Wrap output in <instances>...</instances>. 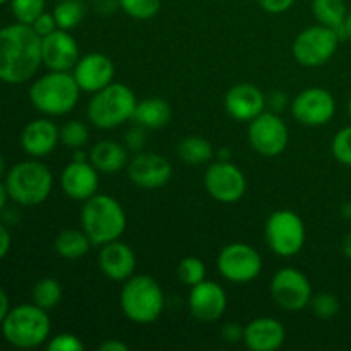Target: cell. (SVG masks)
<instances>
[{
	"mask_svg": "<svg viewBox=\"0 0 351 351\" xmlns=\"http://www.w3.org/2000/svg\"><path fill=\"white\" fill-rule=\"evenodd\" d=\"M41 64V36L33 26L14 23L0 29V81L23 84L36 75Z\"/></svg>",
	"mask_w": 351,
	"mask_h": 351,
	"instance_id": "obj_1",
	"label": "cell"
},
{
	"mask_svg": "<svg viewBox=\"0 0 351 351\" xmlns=\"http://www.w3.org/2000/svg\"><path fill=\"white\" fill-rule=\"evenodd\" d=\"M81 228L93 245L101 247L122 239L127 228V215L115 197L95 194L82 204Z\"/></svg>",
	"mask_w": 351,
	"mask_h": 351,
	"instance_id": "obj_2",
	"label": "cell"
},
{
	"mask_svg": "<svg viewBox=\"0 0 351 351\" xmlns=\"http://www.w3.org/2000/svg\"><path fill=\"white\" fill-rule=\"evenodd\" d=\"M81 88L71 72L50 71L41 75L29 88V101L47 117H62L71 113L79 103Z\"/></svg>",
	"mask_w": 351,
	"mask_h": 351,
	"instance_id": "obj_3",
	"label": "cell"
},
{
	"mask_svg": "<svg viewBox=\"0 0 351 351\" xmlns=\"http://www.w3.org/2000/svg\"><path fill=\"white\" fill-rule=\"evenodd\" d=\"M120 308L123 315L136 324H153L163 314V288L147 274H134L123 281L120 290Z\"/></svg>",
	"mask_w": 351,
	"mask_h": 351,
	"instance_id": "obj_4",
	"label": "cell"
},
{
	"mask_svg": "<svg viewBox=\"0 0 351 351\" xmlns=\"http://www.w3.org/2000/svg\"><path fill=\"white\" fill-rule=\"evenodd\" d=\"M0 328L9 345L29 350L38 348L50 339L51 321L48 311L36 304H21L10 308Z\"/></svg>",
	"mask_w": 351,
	"mask_h": 351,
	"instance_id": "obj_5",
	"label": "cell"
},
{
	"mask_svg": "<svg viewBox=\"0 0 351 351\" xmlns=\"http://www.w3.org/2000/svg\"><path fill=\"white\" fill-rule=\"evenodd\" d=\"M9 199L19 206H40L50 197L53 189V175L50 168L36 160L14 165L5 177Z\"/></svg>",
	"mask_w": 351,
	"mask_h": 351,
	"instance_id": "obj_6",
	"label": "cell"
},
{
	"mask_svg": "<svg viewBox=\"0 0 351 351\" xmlns=\"http://www.w3.org/2000/svg\"><path fill=\"white\" fill-rule=\"evenodd\" d=\"M137 98L129 86L112 82L93 95L88 105V119L96 129H117L132 120Z\"/></svg>",
	"mask_w": 351,
	"mask_h": 351,
	"instance_id": "obj_7",
	"label": "cell"
},
{
	"mask_svg": "<svg viewBox=\"0 0 351 351\" xmlns=\"http://www.w3.org/2000/svg\"><path fill=\"white\" fill-rule=\"evenodd\" d=\"M267 247L280 257H293L304 249L307 230L300 216L291 209H278L267 218L266 230Z\"/></svg>",
	"mask_w": 351,
	"mask_h": 351,
	"instance_id": "obj_8",
	"label": "cell"
},
{
	"mask_svg": "<svg viewBox=\"0 0 351 351\" xmlns=\"http://www.w3.org/2000/svg\"><path fill=\"white\" fill-rule=\"evenodd\" d=\"M339 41L332 27L315 24L297 34L291 51L295 60L304 67H322L335 57Z\"/></svg>",
	"mask_w": 351,
	"mask_h": 351,
	"instance_id": "obj_9",
	"label": "cell"
},
{
	"mask_svg": "<svg viewBox=\"0 0 351 351\" xmlns=\"http://www.w3.org/2000/svg\"><path fill=\"white\" fill-rule=\"evenodd\" d=\"M269 291L274 304L290 314L308 307L314 295L308 278L295 267H281L271 280Z\"/></svg>",
	"mask_w": 351,
	"mask_h": 351,
	"instance_id": "obj_10",
	"label": "cell"
},
{
	"mask_svg": "<svg viewBox=\"0 0 351 351\" xmlns=\"http://www.w3.org/2000/svg\"><path fill=\"white\" fill-rule=\"evenodd\" d=\"M219 274L230 283L243 285L256 280L263 271V257L252 245L233 242L223 247L216 259Z\"/></svg>",
	"mask_w": 351,
	"mask_h": 351,
	"instance_id": "obj_11",
	"label": "cell"
},
{
	"mask_svg": "<svg viewBox=\"0 0 351 351\" xmlns=\"http://www.w3.org/2000/svg\"><path fill=\"white\" fill-rule=\"evenodd\" d=\"M290 132L278 113L263 112L259 117L249 122V143L261 156H280L288 146Z\"/></svg>",
	"mask_w": 351,
	"mask_h": 351,
	"instance_id": "obj_12",
	"label": "cell"
},
{
	"mask_svg": "<svg viewBox=\"0 0 351 351\" xmlns=\"http://www.w3.org/2000/svg\"><path fill=\"white\" fill-rule=\"evenodd\" d=\"M204 187L215 201L221 204H235L245 195L247 178L232 161L218 160L206 170Z\"/></svg>",
	"mask_w": 351,
	"mask_h": 351,
	"instance_id": "obj_13",
	"label": "cell"
},
{
	"mask_svg": "<svg viewBox=\"0 0 351 351\" xmlns=\"http://www.w3.org/2000/svg\"><path fill=\"white\" fill-rule=\"evenodd\" d=\"M336 113V99L328 89L307 88L291 101V115L307 127H321L332 120Z\"/></svg>",
	"mask_w": 351,
	"mask_h": 351,
	"instance_id": "obj_14",
	"label": "cell"
},
{
	"mask_svg": "<svg viewBox=\"0 0 351 351\" xmlns=\"http://www.w3.org/2000/svg\"><path fill=\"white\" fill-rule=\"evenodd\" d=\"M127 175L136 187L144 191H158L170 182L173 175L171 163L158 153H134L127 163Z\"/></svg>",
	"mask_w": 351,
	"mask_h": 351,
	"instance_id": "obj_15",
	"label": "cell"
},
{
	"mask_svg": "<svg viewBox=\"0 0 351 351\" xmlns=\"http://www.w3.org/2000/svg\"><path fill=\"white\" fill-rule=\"evenodd\" d=\"M81 58L79 45L71 31L55 29L41 38V60L48 71L71 72Z\"/></svg>",
	"mask_w": 351,
	"mask_h": 351,
	"instance_id": "obj_16",
	"label": "cell"
},
{
	"mask_svg": "<svg viewBox=\"0 0 351 351\" xmlns=\"http://www.w3.org/2000/svg\"><path fill=\"white\" fill-rule=\"evenodd\" d=\"M228 305V297L221 285L204 280L191 288L189 308L191 314L201 322H215L223 317Z\"/></svg>",
	"mask_w": 351,
	"mask_h": 351,
	"instance_id": "obj_17",
	"label": "cell"
},
{
	"mask_svg": "<svg viewBox=\"0 0 351 351\" xmlns=\"http://www.w3.org/2000/svg\"><path fill=\"white\" fill-rule=\"evenodd\" d=\"M72 74L81 91L95 95L99 89L112 84L115 65L108 55L95 51V53H88L79 58L75 67L72 69Z\"/></svg>",
	"mask_w": 351,
	"mask_h": 351,
	"instance_id": "obj_18",
	"label": "cell"
},
{
	"mask_svg": "<svg viewBox=\"0 0 351 351\" xmlns=\"http://www.w3.org/2000/svg\"><path fill=\"white\" fill-rule=\"evenodd\" d=\"M99 171L93 167L89 160L77 161L72 160L62 170L60 187L62 192L72 201H88L95 194H98Z\"/></svg>",
	"mask_w": 351,
	"mask_h": 351,
	"instance_id": "obj_19",
	"label": "cell"
},
{
	"mask_svg": "<svg viewBox=\"0 0 351 351\" xmlns=\"http://www.w3.org/2000/svg\"><path fill=\"white\" fill-rule=\"evenodd\" d=\"M225 110L237 122H252L266 110V95L249 82L235 84L226 91Z\"/></svg>",
	"mask_w": 351,
	"mask_h": 351,
	"instance_id": "obj_20",
	"label": "cell"
},
{
	"mask_svg": "<svg viewBox=\"0 0 351 351\" xmlns=\"http://www.w3.org/2000/svg\"><path fill=\"white\" fill-rule=\"evenodd\" d=\"M98 264L101 273L108 280L123 283L136 273L137 257L132 247L120 242V240H115V242L99 247Z\"/></svg>",
	"mask_w": 351,
	"mask_h": 351,
	"instance_id": "obj_21",
	"label": "cell"
},
{
	"mask_svg": "<svg viewBox=\"0 0 351 351\" xmlns=\"http://www.w3.org/2000/svg\"><path fill=\"white\" fill-rule=\"evenodd\" d=\"M60 143V129L50 119H36L27 123L21 132V146L31 158L50 154Z\"/></svg>",
	"mask_w": 351,
	"mask_h": 351,
	"instance_id": "obj_22",
	"label": "cell"
},
{
	"mask_svg": "<svg viewBox=\"0 0 351 351\" xmlns=\"http://www.w3.org/2000/svg\"><path fill=\"white\" fill-rule=\"evenodd\" d=\"M287 339V329L278 319L257 317L245 326L243 343L252 351H276Z\"/></svg>",
	"mask_w": 351,
	"mask_h": 351,
	"instance_id": "obj_23",
	"label": "cell"
},
{
	"mask_svg": "<svg viewBox=\"0 0 351 351\" xmlns=\"http://www.w3.org/2000/svg\"><path fill=\"white\" fill-rule=\"evenodd\" d=\"M127 147L112 139H103L89 149V161L99 173L115 175L127 167Z\"/></svg>",
	"mask_w": 351,
	"mask_h": 351,
	"instance_id": "obj_24",
	"label": "cell"
},
{
	"mask_svg": "<svg viewBox=\"0 0 351 351\" xmlns=\"http://www.w3.org/2000/svg\"><path fill=\"white\" fill-rule=\"evenodd\" d=\"M170 103L165 101L163 98H156V96L137 101L136 110H134L132 115V122L147 130L163 129V127L170 122Z\"/></svg>",
	"mask_w": 351,
	"mask_h": 351,
	"instance_id": "obj_25",
	"label": "cell"
},
{
	"mask_svg": "<svg viewBox=\"0 0 351 351\" xmlns=\"http://www.w3.org/2000/svg\"><path fill=\"white\" fill-rule=\"evenodd\" d=\"M55 252L58 257L67 261H79L91 250L93 243L89 237L86 235L84 230L77 228H67L62 230L57 237H55Z\"/></svg>",
	"mask_w": 351,
	"mask_h": 351,
	"instance_id": "obj_26",
	"label": "cell"
},
{
	"mask_svg": "<svg viewBox=\"0 0 351 351\" xmlns=\"http://www.w3.org/2000/svg\"><path fill=\"white\" fill-rule=\"evenodd\" d=\"M177 154L182 163L191 165V167H201L209 163L215 156V147L208 139L199 136H189L178 143Z\"/></svg>",
	"mask_w": 351,
	"mask_h": 351,
	"instance_id": "obj_27",
	"label": "cell"
},
{
	"mask_svg": "<svg viewBox=\"0 0 351 351\" xmlns=\"http://www.w3.org/2000/svg\"><path fill=\"white\" fill-rule=\"evenodd\" d=\"M312 14L319 24L338 27L345 24L348 10L345 0H312Z\"/></svg>",
	"mask_w": 351,
	"mask_h": 351,
	"instance_id": "obj_28",
	"label": "cell"
},
{
	"mask_svg": "<svg viewBox=\"0 0 351 351\" xmlns=\"http://www.w3.org/2000/svg\"><path fill=\"white\" fill-rule=\"evenodd\" d=\"M53 17L57 21L58 29L72 31L82 23L86 16L84 0H57L53 7Z\"/></svg>",
	"mask_w": 351,
	"mask_h": 351,
	"instance_id": "obj_29",
	"label": "cell"
},
{
	"mask_svg": "<svg viewBox=\"0 0 351 351\" xmlns=\"http://www.w3.org/2000/svg\"><path fill=\"white\" fill-rule=\"evenodd\" d=\"M62 285L55 278H41L33 287V304L45 311H51L62 300Z\"/></svg>",
	"mask_w": 351,
	"mask_h": 351,
	"instance_id": "obj_30",
	"label": "cell"
},
{
	"mask_svg": "<svg viewBox=\"0 0 351 351\" xmlns=\"http://www.w3.org/2000/svg\"><path fill=\"white\" fill-rule=\"evenodd\" d=\"M177 276L189 288L195 287L206 280V264L199 257H184L177 266Z\"/></svg>",
	"mask_w": 351,
	"mask_h": 351,
	"instance_id": "obj_31",
	"label": "cell"
},
{
	"mask_svg": "<svg viewBox=\"0 0 351 351\" xmlns=\"http://www.w3.org/2000/svg\"><path fill=\"white\" fill-rule=\"evenodd\" d=\"M89 141V129L79 120H69L60 127V143L71 149L84 147Z\"/></svg>",
	"mask_w": 351,
	"mask_h": 351,
	"instance_id": "obj_32",
	"label": "cell"
},
{
	"mask_svg": "<svg viewBox=\"0 0 351 351\" xmlns=\"http://www.w3.org/2000/svg\"><path fill=\"white\" fill-rule=\"evenodd\" d=\"M45 0H10V10L17 23L33 24L45 12Z\"/></svg>",
	"mask_w": 351,
	"mask_h": 351,
	"instance_id": "obj_33",
	"label": "cell"
},
{
	"mask_svg": "<svg viewBox=\"0 0 351 351\" xmlns=\"http://www.w3.org/2000/svg\"><path fill=\"white\" fill-rule=\"evenodd\" d=\"M120 9L132 19L147 21L160 12L161 0H120Z\"/></svg>",
	"mask_w": 351,
	"mask_h": 351,
	"instance_id": "obj_34",
	"label": "cell"
},
{
	"mask_svg": "<svg viewBox=\"0 0 351 351\" xmlns=\"http://www.w3.org/2000/svg\"><path fill=\"white\" fill-rule=\"evenodd\" d=\"M308 307L312 308L317 317L321 319H331L335 315H338L341 304H339L338 297L335 293H329V291H322V293L312 295V300L308 304Z\"/></svg>",
	"mask_w": 351,
	"mask_h": 351,
	"instance_id": "obj_35",
	"label": "cell"
},
{
	"mask_svg": "<svg viewBox=\"0 0 351 351\" xmlns=\"http://www.w3.org/2000/svg\"><path fill=\"white\" fill-rule=\"evenodd\" d=\"M332 154L339 163L351 167V125L339 130L332 139Z\"/></svg>",
	"mask_w": 351,
	"mask_h": 351,
	"instance_id": "obj_36",
	"label": "cell"
},
{
	"mask_svg": "<svg viewBox=\"0 0 351 351\" xmlns=\"http://www.w3.org/2000/svg\"><path fill=\"white\" fill-rule=\"evenodd\" d=\"M84 348L82 339L72 332H60V335L51 336L47 341L48 351H82Z\"/></svg>",
	"mask_w": 351,
	"mask_h": 351,
	"instance_id": "obj_37",
	"label": "cell"
},
{
	"mask_svg": "<svg viewBox=\"0 0 351 351\" xmlns=\"http://www.w3.org/2000/svg\"><path fill=\"white\" fill-rule=\"evenodd\" d=\"M147 132H149V130L134 123L132 129L127 130L125 134L127 149L132 151V153H141V151H144V146H146L147 143Z\"/></svg>",
	"mask_w": 351,
	"mask_h": 351,
	"instance_id": "obj_38",
	"label": "cell"
},
{
	"mask_svg": "<svg viewBox=\"0 0 351 351\" xmlns=\"http://www.w3.org/2000/svg\"><path fill=\"white\" fill-rule=\"evenodd\" d=\"M31 26H33V29L36 31V33L40 34L41 38L47 36V34H50V33H53L55 29H58L57 21H55L53 14H50V12H43V14H41V16L38 17V19L34 21V23L31 24Z\"/></svg>",
	"mask_w": 351,
	"mask_h": 351,
	"instance_id": "obj_39",
	"label": "cell"
},
{
	"mask_svg": "<svg viewBox=\"0 0 351 351\" xmlns=\"http://www.w3.org/2000/svg\"><path fill=\"white\" fill-rule=\"evenodd\" d=\"M243 331L245 328L240 326L239 322H226L221 328V338L225 343H230V345H235V343L243 341Z\"/></svg>",
	"mask_w": 351,
	"mask_h": 351,
	"instance_id": "obj_40",
	"label": "cell"
},
{
	"mask_svg": "<svg viewBox=\"0 0 351 351\" xmlns=\"http://www.w3.org/2000/svg\"><path fill=\"white\" fill-rule=\"evenodd\" d=\"M257 2L267 14H285L293 7L295 0H257Z\"/></svg>",
	"mask_w": 351,
	"mask_h": 351,
	"instance_id": "obj_41",
	"label": "cell"
},
{
	"mask_svg": "<svg viewBox=\"0 0 351 351\" xmlns=\"http://www.w3.org/2000/svg\"><path fill=\"white\" fill-rule=\"evenodd\" d=\"M93 9L99 16H113L120 9V0H93Z\"/></svg>",
	"mask_w": 351,
	"mask_h": 351,
	"instance_id": "obj_42",
	"label": "cell"
},
{
	"mask_svg": "<svg viewBox=\"0 0 351 351\" xmlns=\"http://www.w3.org/2000/svg\"><path fill=\"white\" fill-rule=\"evenodd\" d=\"M267 105L271 106V110H273L274 113L283 112L288 105L287 95H285L283 91H273V95H271L269 98H266V106Z\"/></svg>",
	"mask_w": 351,
	"mask_h": 351,
	"instance_id": "obj_43",
	"label": "cell"
},
{
	"mask_svg": "<svg viewBox=\"0 0 351 351\" xmlns=\"http://www.w3.org/2000/svg\"><path fill=\"white\" fill-rule=\"evenodd\" d=\"M10 243H12V239H10V232L5 225L0 223V261L9 254Z\"/></svg>",
	"mask_w": 351,
	"mask_h": 351,
	"instance_id": "obj_44",
	"label": "cell"
},
{
	"mask_svg": "<svg viewBox=\"0 0 351 351\" xmlns=\"http://www.w3.org/2000/svg\"><path fill=\"white\" fill-rule=\"evenodd\" d=\"M99 351H129V345H125L122 339L112 338L99 345Z\"/></svg>",
	"mask_w": 351,
	"mask_h": 351,
	"instance_id": "obj_45",
	"label": "cell"
},
{
	"mask_svg": "<svg viewBox=\"0 0 351 351\" xmlns=\"http://www.w3.org/2000/svg\"><path fill=\"white\" fill-rule=\"evenodd\" d=\"M10 311V304H9V297H7L5 291L0 288V326H2L3 319L7 317V314H9Z\"/></svg>",
	"mask_w": 351,
	"mask_h": 351,
	"instance_id": "obj_46",
	"label": "cell"
},
{
	"mask_svg": "<svg viewBox=\"0 0 351 351\" xmlns=\"http://www.w3.org/2000/svg\"><path fill=\"white\" fill-rule=\"evenodd\" d=\"M7 201H9V192H7L5 184H2V182H0V213H2L3 208H5Z\"/></svg>",
	"mask_w": 351,
	"mask_h": 351,
	"instance_id": "obj_47",
	"label": "cell"
},
{
	"mask_svg": "<svg viewBox=\"0 0 351 351\" xmlns=\"http://www.w3.org/2000/svg\"><path fill=\"white\" fill-rule=\"evenodd\" d=\"M343 254L346 256V259L351 261V232L343 239Z\"/></svg>",
	"mask_w": 351,
	"mask_h": 351,
	"instance_id": "obj_48",
	"label": "cell"
},
{
	"mask_svg": "<svg viewBox=\"0 0 351 351\" xmlns=\"http://www.w3.org/2000/svg\"><path fill=\"white\" fill-rule=\"evenodd\" d=\"M218 160L230 161V160H232V151H230L228 147H219V149H218Z\"/></svg>",
	"mask_w": 351,
	"mask_h": 351,
	"instance_id": "obj_49",
	"label": "cell"
},
{
	"mask_svg": "<svg viewBox=\"0 0 351 351\" xmlns=\"http://www.w3.org/2000/svg\"><path fill=\"white\" fill-rule=\"evenodd\" d=\"M341 215H343V218L350 219L351 221V201L345 202V204L341 206Z\"/></svg>",
	"mask_w": 351,
	"mask_h": 351,
	"instance_id": "obj_50",
	"label": "cell"
},
{
	"mask_svg": "<svg viewBox=\"0 0 351 351\" xmlns=\"http://www.w3.org/2000/svg\"><path fill=\"white\" fill-rule=\"evenodd\" d=\"M345 26H346V33H348V40H351V12L346 16Z\"/></svg>",
	"mask_w": 351,
	"mask_h": 351,
	"instance_id": "obj_51",
	"label": "cell"
},
{
	"mask_svg": "<svg viewBox=\"0 0 351 351\" xmlns=\"http://www.w3.org/2000/svg\"><path fill=\"white\" fill-rule=\"evenodd\" d=\"M3 170H5V161H3V156L0 154V175L3 173Z\"/></svg>",
	"mask_w": 351,
	"mask_h": 351,
	"instance_id": "obj_52",
	"label": "cell"
},
{
	"mask_svg": "<svg viewBox=\"0 0 351 351\" xmlns=\"http://www.w3.org/2000/svg\"><path fill=\"white\" fill-rule=\"evenodd\" d=\"M348 112H350V117H351V98H350V103H348Z\"/></svg>",
	"mask_w": 351,
	"mask_h": 351,
	"instance_id": "obj_53",
	"label": "cell"
},
{
	"mask_svg": "<svg viewBox=\"0 0 351 351\" xmlns=\"http://www.w3.org/2000/svg\"><path fill=\"white\" fill-rule=\"evenodd\" d=\"M5 2H10V0H0V5H2V3H5Z\"/></svg>",
	"mask_w": 351,
	"mask_h": 351,
	"instance_id": "obj_54",
	"label": "cell"
}]
</instances>
